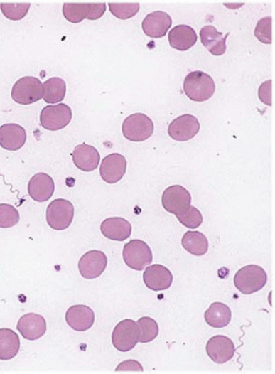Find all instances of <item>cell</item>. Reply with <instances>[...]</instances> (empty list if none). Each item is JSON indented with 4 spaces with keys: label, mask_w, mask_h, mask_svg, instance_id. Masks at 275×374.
Returning <instances> with one entry per match:
<instances>
[{
    "label": "cell",
    "mask_w": 275,
    "mask_h": 374,
    "mask_svg": "<svg viewBox=\"0 0 275 374\" xmlns=\"http://www.w3.org/2000/svg\"><path fill=\"white\" fill-rule=\"evenodd\" d=\"M172 26V18L164 11H154L144 18L142 30L148 37L153 39L163 38Z\"/></svg>",
    "instance_id": "cell-18"
},
{
    "label": "cell",
    "mask_w": 275,
    "mask_h": 374,
    "mask_svg": "<svg viewBox=\"0 0 275 374\" xmlns=\"http://www.w3.org/2000/svg\"><path fill=\"white\" fill-rule=\"evenodd\" d=\"M144 282L148 289L160 292L170 289L173 282V275L168 267L161 265H149L144 273Z\"/></svg>",
    "instance_id": "cell-15"
},
{
    "label": "cell",
    "mask_w": 275,
    "mask_h": 374,
    "mask_svg": "<svg viewBox=\"0 0 275 374\" xmlns=\"http://www.w3.org/2000/svg\"><path fill=\"white\" fill-rule=\"evenodd\" d=\"M72 158L76 168L84 172L96 170L100 162V154L97 149L87 144L76 146L72 152Z\"/></svg>",
    "instance_id": "cell-21"
},
{
    "label": "cell",
    "mask_w": 275,
    "mask_h": 374,
    "mask_svg": "<svg viewBox=\"0 0 275 374\" xmlns=\"http://www.w3.org/2000/svg\"><path fill=\"white\" fill-rule=\"evenodd\" d=\"M66 323L76 331H86L95 323V313L86 305H74L66 311Z\"/></svg>",
    "instance_id": "cell-17"
},
{
    "label": "cell",
    "mask_w": 275,
    "mask_h": 374,
    "mask_svg": "<svg viewBox=\"0 0 275 374\" xmlns=\"http://www.w3.org/2000/svg\"><path fill=\"white\" fill-rule=\"evenodd\" d=\"M110 13L120 20H127L134 17L138 14L140 9V5L138 3L134 4H109Z\"/></svg>",
    "instance_id": "cell-31"
},
{
    "label": "cell",
    "mask_w": 275,
    "mask_h": 374,
    "mask_svg": "<svg viewBox=\"0 0 275 374\" xmlns=\"http://www.w3.org/2000/svg\"><path fill=\"white\" fill-rule=\"evenodd\" d=\"M229 33L222 34L212 26H206L200 30L203 46L215 56L224 55L226 52L227 38Z\"/></svg>",
    "instance_id": "cell-23"
},
{
    "label": "cell",
    "mask_w": 275,
    "mask_h": 374,
    "mask_svg": "<svg viewBox=\"0 0 275 374\" xmlns=\"http://www.w3.org/2000/svg\"><path fill=\"white\" fill-rule=\"evenodd\" d=\"M27 132L23 127L6 124L0 127V146L9 151H18L25 146Z\"/></svg>",
    "instance_id": "cell-20"
},
{
    "label": "cell",
    "mask_w": 275,
    "mask_h": 374,
    "mask_svg": "<svg viewBox=\"0 0 275 374\" xmlns=\"http://www.w3.org/2000/svg\"><path fill=\"white\" fill-rule=\"evenodd\" d=\"M107 267V257L99 250H90L80 259L78 270L86 279L99 277Z\"/></svg>",
    "instance_id": "cell-12"
},
{
    "label": "cell",
    "mask_w": 275,
    "mask_h": 374,
    "mask_svg": "<svg viewBox=\"0 0 275 374\" xmlns=\"http://www.w3.org/2000/svg\"><path fill=\"white\" fill-rule=\"evenodd\" d=\"M74 218V206L70 201L54 200L47 209V221L54 230H65Z\"/></svg>",
    "instance_id": "cell-7"
},
{
    "label": "cell",
    "mask_w": 275,
    "mask_h": 374,
    "mask_svg": "<svg viewBox=\"0 0 275 374\" xmlns=\"http://www.w3.org/2000/svg\"><path fill=\"white\" fill-rule=\"evenodd\" d=\"M200 124L196 117L183 114L171 122L168 136L176 141H188L200 132Z\"/></svg>",
    "instance_id": "cell-11"
},
{
    "label": "cell",
    "mask_w": 275,
    "mask_h": 374,
    "mask_svg": "<svg viewBox=\"0 0 275 374\" xmlns=\"http://www.w3.org/2000/svg\"><path fill=\"white\" fill-rule=\"evenodd\" d=\"M127 170V160L119 154L106 156L100 164V176L108 184L119 182Z\"/></svg>",
    "instance_id": "cell-14"
},
{
    "label": "cell",
    "mask_w": 275,
    "mask_h": 374,
    "mask_svg": "<svg viewBox=\"0 0 275 374\" xmlns=\"http://www.w3.org/2000/svg\"><path fill=\"white\" fill-rule=\"evenodd\" d=\"M139 327L132 319L120 321L112 331V345L122 353H128L139 343Z\"/></svg>",
    "instance_id": "cell-6"
},
{
    "label": "cell",
    "mask_w": 275,
    "mask_h": 374,
    "mask_svg": "<svg viewBox=\"0 0 275 374\" xmlns=\"http://www.w3.org/2000/svg\"><path fill=\"white\" fill-rule=\"evenodd\" d=\"M100 230L109 240L124 241L131 236L132 227L129 221L122 217H112L102 221Z\"/></svg>",
    "instance_id": "cell-22"
},
{
    "label": "cell",
    "mask_w": 275,
    "mask_h": 374,
    "mask_svg": "<svg viewBox=\"0 0 275 374\" xmlns=\"http://www.w3.org/2000/svg\"><path fill=\"white\" fill-rule=\"evenodd\" d=\"M31 4H0L3 14L8 19L18 21L27 15Z\"/></svg>",
    "instance_id": "cell-32"
},
{
    "label": "cell",
    "mask_w": 275,
    "mask_h": 374,
    "mask_svg": "<svg viewBox=\"0 0 275 374\" xmlns=\"http://www.w3.org/2000/svg\"><path fill=\"white\" fill-rule=\"evenodd\" d=\"M259 98L268 106H272V80H266V83L260 86Z\"/></svg>",
    "instance_id": "cell-35"
},
{
    "label": "cell",
    "mask_w": 275,
    "mask_h": 374,
    "mask_svg": "<svg viewBox=\"0 0 275 374\" xmlns=\"http://www.w3.org/2000/svg\"><path fill=\"white\" fill-rule=\"evenodd\" d=\"M116 371H144V368L140 365L139 362L134 361V360H128V361L122 362L118 365Z\"/></svg>",
    "instance_id": "cell-36"
},
{
    "label": "cell",
    "mask_w": 275,
    "mask_h": 374,
    "mask_svg": "<svg viewBox=\"0 0 275 374\" xmlns=\"http://www.w3.org/2000/svg\"><path fill=\"white\" fill-rule=\"evenodd\" d=\"M66 84L62 78H52L43 85V98L48 104H58L65 97Z\"/></svg>",
    "instance_id": "cell-28"
},
{
    "label": "cell",
    "mask_w": 275,
    "mask_h": 374,
    "mask_svg": "<svg viewBox=\"0 0 275 374\" xmlns=\"http://www.w3.org/2000/svg\"><path fill=\"white\" fill-rule=\"evenodd\" d=\"M20 339L11 329H0V360H10L18 355Z\"/></svg>",
    "instance_id": "cell-26"
},
{
    "label": "cell",
    "mask_w": 275,
    "mask_h": 374,
    "mask_svg": "<svg viewBox=\"0 0 275 374\" xmlns=\"http://www.w3.org/2000/svg\"><path fill=\"white\" fill-rule=\"evenodd\" d=\"M192 196L185 187L180 185H173L164 191L162 195V205L166 212L171 214H180L190 206Z\"/></svg>",
    "instance_id": "cell-10"
},
{
    "label": "cell",
    "mask_w": 275,
    "mask_h": 374,
    "mask_svg": "<svg viewBox=\"0 0 275 374\" xmlns=\"http://www.w3.org/2000/svg\"><path fill=\"white\" fill-rule=\"evenodd\" d=\"M11 97L18 104L31 105L43 98V84L39 78L26 76L14 85Z\"/></svg>",
    "instance_id": "cell-5"
},
{
    "label": "cell",
    "mask_w": 275,
    "mask_h": 374,
    "mask_svg": "<svg viewBox=\"0 0 275 374\" xmlns=\"http://www.w3.org/2000/svg\"><path fill=\"white\" fill-rule=\"evenodd\" d=\"M216 90L212 76L202 71L188 74L184 80V92L193 102H206Z\"/></svg>",
    "instance_id": "cell-1"
},
{
    "label": "cell",
    "mask_w": 275,
    "mask_h": 374,
    "mask_svg": "<svg viewBox=\"0 0 275 374\" xmlns=\"http://www.w3.org/2000/svg\"><path fill=\"white\" fill-rule=\"evenodd\" d=\"M105 11L106 4H64L63 5V16L72 23H78L84 19H99Z\"/></svg>",
    "instance_id": "cell-9"
},
{
    "label": "cell",
    "mask_w": 275,
    "mask_h": 374,
    "mask_svg": "<svg viewBox=\"0 0 275 374\" xmlns=\"http://www.w3.org/2000/svg\"><path fill=\"white\" fill-rule=\"evenodd\" d=\"M254 36L262 43H272V18L266 17L259 20L254 30Z\"/></svg>",
    "instance_id": "cell-34"
},
{
    "label": "cell",
    "mask_w": 275,
    "mask_h": 374,
    "mask_svg": "<svg viewBox=\"0 0 275 374\" xmlns=\"http://www.w3.org/2000/svg\"><path fill=\"white\" fill-rule=\"evenodd\" d=\"M234 282V287L242 292V294H254L266 287L268 275L259 265H247L236 273Z\"/></svg>",
    "instance_id": "cell-2"
},
{
    "label": "cell",
    "mask_w": 275,
    "mask_h": 374,
    "mask_svg": "<svg viewBox=\"0 0 275 374\" xmlns=\"http://www.w3.org/2000/svg\"><path fill=\"white\" fill-rule=\"evenodd\" d=\"M72 120V110L65 104L52 105L42 109L40 124L44 129L56 132L65 128Z\"/></svg>",
    "instance_id": "cell-8"
},
{
    "label": "cell",
    "mask_w": 275,
    "mask_h": 374,
    "mask_svg": "<svg viewBox=\"0 0 275 374\" xmlns=\"http://www.w3.org/2000/svg\"><path fill=\"white\" fill-rule=\"evenodd\" d=\"M153 122L144 114H131L122 124V134L129 141H146L153 134Z\"/></svg>",
    "instance_id": "cell-3"
},
{
    "label": "cell",
    "mask_w": 275,
    "mask_h": 374,
    "mask_svg": "<svg viewBox=\"0 0 275 374\" xmlns=\"http://www.w3.org/2000/svg\"><path fill=\"white\" fill-rule=\"evenodd\" d=\"M206 353L215 363L222 365L234 358L236 347L232 339H229L226 336L218 335L208 341Z\"/></svg>",
    "instance_id": "cell-13"
},
{
    "label": "cell",
    "mask_w": 275,
    "mask_h": 374,
    "mask_svg": "<svg viewBox=\"0 0 275 374\" xmlns=\"http://www.w3.org/2000/svg\"><path fill=\"white\" fill-rule=\"evenodd\" d=\"M139 327V341L141 343H148L153 341L158 335V325L151 317H141L138 321Z\"/></svg>",
    "instance_id": "cell-29"
},
{
    "label": "cell",
    "mask_w": 275,
    "mask_h": 374,
    "mask_svg": "<svg viewBox=\"0 0 275 374\" xmlns=\"http://www.w3.org/2000/svg\"><path fill=\"white\" fill-rule=\"evenodd\" d=\"M204 319L212 328H225L232 321V309L226 304L216 301L205 311Z\"/></svg>",
    "instance_id": "cell-25"
},
{
    "label": "cell",
    "mask_w": 275,
    "mask_h": 374,
    "mask_svg": "<svg viewBox=\"0 0 275 374\" xmlns=\"http://www.w3.org/2000/svg\"><path fill=\"white\" fill-rule=\"evenodd\" d=\"M176 216L180 224L190 229L198 228L203 224L202 213L193 206L188 207L185 210H183L180 214H176Z\"/></svg>",
    "instance_id": "cell-30"
},
{
    "label": "cell",
    "mask_w": 275,
    "mask_h": 374,
    "mask_svg": "<svg viewBox=\"0 0 275 374\" xmlns=\"http://www.w3.org/2000/svg\"><path fill=\"white\" fill-rule=\"evenodd\" d=\"M17 328L27 341H37L47 333V321L41 315L30 313L19 319Z\"/></svg>",
    "instance_id": "cell-16"
},
{
    "label": "cell",
    "mask_w": 275,
    "mask_h": 374,
    "mask_svg": "<svg viewBox=\"0 0 275 374\" xmlns=\"http://www.w3.org/2000/svg\"><path fill=\"white\" fill-rule=\"evenodd\" d=\"M54 190L55 185L53 178L45 173L33 175L28 184L30 197L36 202H47L53 196Z\"/></svg>",
    "instance_id": "cell-19"
},
{
    "label": "cell",
    "mask_w": 275,
    "mask_h": 374,
    "mask_svg": "<svg viewBox=\"0 0 275 374\" xmlns=\"http://www.w3.org/2000/svg\"><path fill=\"white\" fill-rule=\"evenodd\" d=\"M124 263L132 270L142 271L151 265L153 257L152 251L144 241L136 239L124 245L122 251Z\"/></svg>",
    "instance_id": "cell-4"
},
{
    "label": "cell",
    "mask_w": 275,
    "mask_h": 374,
    "mask_svg": "<svg viewBox=\"0 0 275 374\" xmlns=\"http://www.w3.org/2000/svg\"><path fill=\"white\" fill-rule=\"evenodd\" d=\"M183 248L190 255L200 257L207 253L208 240L200 231H188L182 238Z\"/></svg>",
    "instance_id": "cell-27"
},
{
    "label": "cell",
    "mask_w": 275,
    "mask_h": 374,
    "mask_svg": "<svg viewBox=\"0 0 275 374\" xmlns=\"http://www.w3.org/2000/svg\"><path fill=\"white\" fill-rule=\"evenodd\" d=\"M20 215L15 207L0 204V228H11L19 223Z\"/></svg>",
    "instance_id": "cell-33"
},
{
    "label": "cell",
    "mask_w": 275,
    "mask_h": 374,
    "mask_svg": "<svg viewBox=\"0 0 275 374\" xmlns=\"http://www.w3.org/2000/svg\"><path fill=\"white\" fill-rule=\"evenodd\" d=\"M168 42L173 49L188 51L198 42V36L190 26H176L168 33Z\"/></svg>",
    "instance_id": "cell-24"
}]
</instances>
